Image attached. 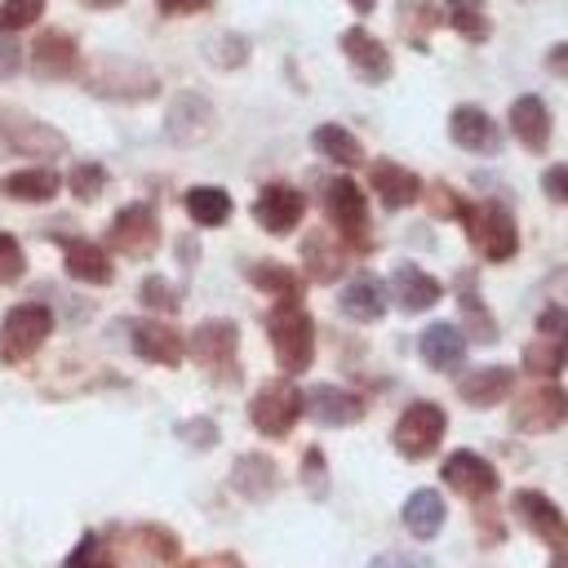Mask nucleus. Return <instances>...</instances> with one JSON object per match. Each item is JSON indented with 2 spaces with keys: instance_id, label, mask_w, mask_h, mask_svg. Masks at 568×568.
Returning a JSON list of instances; mask_svg holds the SVG:
<instances>
[{
  "instance_id": "nucleus-10",
  "label": "nucleus",
  "mask_w": 568,
  "mask_h": 568,
  "mask_svg": "<svg viewBox=\"0 0 568 568\" xmlns=\"http://www.w3.org/2000/svg\"><path fill=\"white\" fill-rule=\"evenodd\" d=\"M302 213H306L302 191H293V186H284V182L262 186V191H257V200H253V217H257V226H262V231H271V235L293 231V226L302 222Z\"/></svg>"
},
{
  "instance_id": "nucleus-29",
  "label": "nucleus",
  "mask_w": 568,
  "mask_h": 568,
  "mask_svg": "<svg viewBox=\"0 0 568 568\" xmlns=\"http://www.w3.org/2000/svg\"><path fill=\"white\" fill-rule=\"evenodd\" d=\"M337 306H342V315H351V320H359V324H373V320H382V311H386V288H382L373 275H355V280L342 288Z\"/></svg>"
},
{
  "instance_id": "nucleus-44",
  "label": "nucleus",
  "mask_w": 568,
  "mask_h": 568,
  "mask_svg": "<svg viewBox=\"0 0 568 568\" xmlns=\"http://www.w3.org/2000/svg\"><path fill=\"white\" fill-rule=\"evenodd\" d=\"M541 191H546L550 200L568 204V164H550V169L541 173Z\"/></svg>"
},
{
  "instance_id": "nucleus-43",
  "label": "nucleus",
  "mask_w": 568,
  "mask_h": 568,
  "mask_svg": "<svg viewBox=\"0 0 568 568\" xmlns=\"http://www.w3.org/2000/svg\"><path fill=\"white\" fill-rule=\"evenodd\" d=\"M22 271H27V257H22L18 240L0 231V284H13V280H22Z\"/></svg>"
},
{
  "instance_id": "nucleus-16",
  "label": "nucleus",
  "mask_w": 568,
  "mask_h": 568,
  "mask_svg": "<svg viewBox=\"0 0 568 568\" xmlns=\"http://www.w3.org/2000/svg\"><path fill=\"white\" fill-rule=\"evenodd\" d=\"M342 53L351 58V67H355V75H359L364 84H382V80L390 75V53H386V44H382L377 36H368L364 27L342 31Z\"/></svg>"
},
{
  "instance_id": "nucleus-21",
  "label": "nucleus",
  "mask_w": 568,
  "mask_h": 568,
  "mask_svg": "<svg viewBox=\"0 0 568 568\" xmlns=\"http://www.w3.org/2000/svg\"><path fill=\"white\" fill-rule=\"evenodd\" d=\"M439 280L435 275H426L422 266H413V262H399L395 271H390V297L404 306V311H426V306H435L439 302Z\"/></svg>"
},
{
  "instance_id": "nucleus-45",
  "label": "nucleus",
  "mask_w": 568,
  "mask_h": 568,
  "mask_svg": "<svg viewBox=\"0 0 568 568\" xmlns=\"http://www.w3.org/2000/svg\"><path fill=\"white\" fill-rule=\"evenodd\" d=\"M178 435H182V439H191V444H200V448L217 439V430H213V422H186V426H178Z\"/></svg>"
},
{
  "instance_id": "nucleus-48",
  "label": "nucleus",
  "mask_w": 568,
  "mask_h": 568,
  "mask_svg": "<svg viewBox=\"0 0 568 568\" xmlns=\"http://www.w3.org/2000/svg\"><path fill=\"white\" fill-rule=\"evenodd\" d=\"M364 568H422V559H408V555H373Z\"/></svg>"
},
{
  "instance_id": "nucleus-4",
  "label": "nucleus",
  "mask_w": 568,
  "mask_h": 568,
  "mask_svg": "<svg viewBox=\"0 0 568 568\" xmlns=\"http://www.w3.org/2000/svg\"><path fill=\"white\" fill-rule=\"evenodd\" d=\"M53 333V311L40 302H18L0 320V359H27Z\"/></svg>"
},
{
  "instance_id": "nucleus-28",
  "label": "nucleus",
  "mask_w": 568,
  "mask_h": 568,
  "mask_svg": "<svg viewBox=\"0 0 568 568\" xmlns=\"http://www.w3.org/2000/svg\"><path fill=\"white\" fill-rule=\"evenodd\" d=\"M62 257H67V275L80 284H106L111 280V257L93 240H67Z\"/></svg>"
},
{
  "instance_id": "nucleus-22",
  "label": "nucleus",
  "mask_w": 568,
  "mask_h": 568,
  "mask_svg": "<svg viewBox=\"0 0 568 568\" xmlns=\"http://www.w3.org/2000/svg\"><path fill=\"white\" fill-rule=\"evenodd\" d=\"M510 129H515V138L528 151H546V142H550V111H546V102L537 93L515 98L510 102Z\"/></svg>"
},
{
  "instance_id": "nucleus-27",
  "label": "nucleus",
  "mask_w": 568,
  "mask_h": 568,
  "mask_svg": "<svg viewBox=\"0 0 568 568\" xmlns=\"http://www.w3.org/2000/svg\"><path fill=\"white\" fill-rule=\"evenodd\" d=\"M444 497L435 493V488H417L408 501H404V510H399V519H404V528L417 537V541H430L439 528H444Z\"/></svg>"
},
{
  "instance_id": "nucleus-14",
  "label": "nucleus",
  "mask_w": 568,
  "mask_h": 568,
  "mask_svg": "<svg viewBox=\"0 0 568 568\" xmlns=\"http://www.w3.org/2000/svg\"><path fill=\"white\" fill-rule=\"evenodd\" d=\"M515 515L528 524V532H537L541 541L568 550V519L559 515V506L546 497V493H532V488H519L515 493Z\"/></svg>"
},
{
  "instance_id": "nucleus-19",
  "label": "nucleus",
  "mask_w": 568,
  "mask_h": 568,
  "mask_svg": "<svg viewBox=\"0 0 568 568\" xmlns=\"http://www.w3.org/2000/svg\"><path fill=\"white\" fill-rule=\"evenodd\" d=\"M129 337H133V351H138L142 359L164 364V368L182 364V355H186V342H182V337H178L169 324H160V320H138Z\"/></svg>"
},
{
  "instance_id": "nucleus-18",
  "label": "nucleus",
  "mask_w": 568,
  "mask_h": 568,
  "mask_svg": "<svg viewBox=\"0 0 568 568\" xmlns=\"http://www.w3.org/2000/svg\"><path fill=\"white\" fill-rule=\"evenodd\" d=\"M302 408H306L320 426H351V422H359L364 399L351 395V390H342V386H311L306 399H302Z\"/></svg>"
},
{
  "instance_id": "nucleus-42",
  "label": "nucleus",
  "mask_w": 568,
  "mask_h": 568,
  "mask_svg": "<svg viewBox=\"0 0 568 568\" xmlns=\"http://www.w3.org/2000/svg\"><path fill=\"white\" fill-rule=\"evenodd\" d=\"M138 297L146 306H155V311H178V288H169V280H160V275H146L142 288H138Z\"/></svg>"
},
{
  "instance_id": "nucleus-5",
  "label": "nucleus",
  "mask_w": 568,
  "mask_h": 568,
  "mask_svg": "<svg viewBox=\"0 0 568 568\" xmlns=\"http://www.w3.org/2000/svg\"><path fill=\"white\" fill-rule=\"evenodd\" d=\"M297 417H302V390H297L288 377L266 382V386L248 399V422H253L262 435H271V439L288 435Z\"/></svg>"
},
{
  "instance_id": "nucleus-23",
  "label": "nucleus",
  "mask_w": 568,
  "mask_h": 568,
  "mask_svg": "<svg viewBox=\"0 0 568 568\" xmlns=\"http://www.w3.org/2000/svg\"><path fill=\"white\" fill-rule=\"evenodd\" d=\"M515 386V373L501 368V364H488V368H475L457 382V395L470 404V408H493L497 399H506Z\"/></svg>"
},
{
  "instance_id": "nucleus-34",
  "label": "nucleus",
  "mask_w": 568,
  "mask_h": 568,
  "mask_svg": "<svg viewBox=\"0 0 568 568\" xmlns=\"http://www.w3.org/2000/svg\"><path fill=\"white\" fill-rule=\"evenodd\" d=\"M302 257H306V271L315 275V280H337L342 275V266H346V253L328 240V235H306V244H302Z\"/></svg>"
},
{
  "instance_id": "nucleus-15",
  "label": "nucleus",
  "mask_w": 568,
  "mask_h": 568,
  "mask_svg": "<svg viewBox=\"0 0 568 568\" xmlns=\"http://www.w3.org/2000/svg\"><path fill=\"white\" fill-rule=\"evenodd\" d=\"M0 142L9 151H22V155H62V146H67L62 133H53L40 120L13 115V111H0Z\"/></svg>"
},
{
  "instance_id": "nucleus-3",
  "label": "nucleus",
  "mask_w": 568,
  "mask_h": 568,
  "mask_svg": "<svg viewBox=\"0 0 568 568\" xmlns=\"http://www.w3.org/2000/svg\"><path fill=\"white\" fill-rule=\"evenodd\" d=\"M444 430H448V417H444V408L439 404H430V399H417V404H408L404 413H399V422H395V448L408 457V462H422V457H430L435 448H439V439H444Z\"/></svg>"
},
{
  "instance_id": "nucleus-6",
  "label": "nucleus",
  "mask_w": 568,
  "mask_h": 568,
  "mask_svg": "<svg viewBox=\"0 0 568 568\" xmlns=\"http://www.w3.org/2000/svg\"><path fill=\"white\" fill-rule=\"evenodd\" d=\"M84 84H89L93 93H102V98H151V93L160 89L155 71L142 67V62H129V58H102V62L84 75Z\"/></svg>"
},
{
  "instance_id": "nucleus-9",
  "label": "nucleus",
  "mask_w": 568,
  "mask_h": 568,
  "mask_svg": "<svg viewBox=\"0 0 568 568\" xmlns=\"http://www.w3.org/2000/svg\"><path fill=\"white\" fill-rule=\"evenodd\" d=\"M209 129H213V106H209V98H204V93H178L173 106H169V115H164L169 142L195 146V142L209 138Z\"/></svg>"
},
{
  "instance_id": "nucleus-20",
  "label": "nucleus",
  "mask_w": 568,
  "mask_h": 568,
  "mask_svg": "<svg viewBox=\"0 0 568 568\" xmlns=\"http://www.w3.org/2000/svg\"><path fill=\"white\" fill-rule=\"evenodd\" d=\"M444 484H453V488L466 493V497H488V493L497 488V470H493V462H484L479 453L462 448V453H453V457L444 462Z\"/></svg>"
},
{
  "instance_id": "nucleus-25",
  "label": "nucleus",
  "mask_w": 568,
  "mask_h": 568,
  "mask_svg": "<svg viewBox=\"0 0 568 568\" xmlns=\"http://www.w3.org/2000/svg\"><path fill=\"white\" fill-rule=\"evenodd\" d=\"M275 484H280V470H275V462L262 457V453L240 457L235 470H231V488H235L240 497H248V501H266V497L275 493Z\"/></svg>"
},
{
  "instance_id": "nucleus-33",
  "label": "nucleus",
  "mask_w": 568,
  "mask_h": 568,
  "mask_svg": "<svg viewBox=\"0 0 568 568\" xmlns=\"http://www.w3.org/2000/svg\"><path fill=\"white\" fill-rule=\"evenodd\" d=\"M186 213L200 226H222L231 217V195L222 186H191L186 191Z\"/></svg>"
},
{
  "instance_id": "nucleus-50",
  "label": "nucleus",
  "mask_w": 568,
  "mask_h": 568,
  "mask_svg": "<svg viewBox=\"0 0 568 568\" xmlns=\"http://www.w3.org/2000/svg\"><path fill=\"white\" fill-rule=\"evenodd\" d=\"M546 67H550L555 75H568V44H555V49L546 53Z\"/></svg>"
},
{
  "instance_id": "nucleus-26",
  "label": "nucleus",
  "mask_w": 568,
  "mask_h": 568,
  "mask_svg": "<svg viewBox=\"0 0 568 568\" xmlns=\"http://www.w3.org/2000/svg\"><path fill=\"white\" fill-rule=\"evenodd\" d=\"M417 351H422V359H426L430 368L448 373V368H457V364H462V355H466V337H462V328H457V324H430V328L422 333Z\"/></svg>"
},
{
  "instance_id": "nucleus-35",
  "label": "nucleus",
  "mask_w": 568,
  "mask_h": 568,
  "mask_svg": "<svg viewBox=\"0 0 568 568\" xmlns=\"http://www.w3.org/2000/svg\"><path fill=\"white\" fill-rule=\"evenodd\" d=\"M448 22L466 36V40H488V31H493V22H488V9H484V0H448Z\"/></svg>"
},
{
  "instance_id": "nucleus-49",
  "label": "nucleus",
  "mask_w": 568,
  "mask_h": 568,
  "mask_svg": "<svg viewBox=\"0 0 568 568\" xmlns=\"http://www.w3.org/2000/svg\"><path fill=\"white\" fill-rule=\"evenodd\" d=\"M18 67V44H13V36H0V75H9Z\"/></svg>"
},
{
  "instance_id": "nucleus-1",
  "label": "nucleus",
  "mask_w": 568,
  "mask_h": 568,
  "mask_svg": "<svg viewBox=\"0 0 568 568\" xmlns=\"http://www.w3.org/2000/svg\"><path fill=\"white\" fill-rule=\"evenodd\" d=\"M266 333H271V346H275V359L284 373H306L311 359H315V320L297 306V302H280L266 320Z\"/></svg>"
},
{
  "instance_id": "nucleus-11",
  "label": "nucleus",
  "mask_w": 568,
  "mask_h": 568,
  "mask_svg": "<svg viewBox=\"0 0 568 568\" xmlns=\"http://www.w3.org/2000/svg\"><path fill=\"white\" fill-rule=\"evenodd\" d=\"M448 133H453V142L462 146V151H475V155H497L501 151V129H497V120L488 115V111H479V106H453V115H448Z\"/></svg>"
},
{
  "instance_id": "nucleus-39",
  "label": "nucleus",
  "mask_w": 568,
  "mask_h": 568,
  "mask_svg": "<svg viewBox=\"0 0 568 568\" xmlns=\"http://www.w3.org/2000/svg\"><path fill=\"white\" fill-rule=\"evenodd\" d=\"M67 186H71V195L75 200H98L102 195V186H106V169L102 164H75L71 169V178H67Z\"/></svg>"
},
{
  "instance_id": "nucleus-40",
  "label": "nucleus",
  "mask_w": 568,
  "mask_h": 568,
  "mask_svg": "<svg viewBox=\"0 0 568 568\" xmlns=\"http://www.w3.org/2000/svg\"><path fill=\"white\" fill-rule=\"evenodd\" d=\"M537 333H541L546 342H555V346L568 355V306H546V311L537 315Z\"/></svg>"
},
{
  "instance_id": "nucleus-24",
  "label": "nucleus",
  "mask_w": 568,
  "mask_h": 568,
  "mask_svg": "<svg viewBox=\"0 0 568 568\" xmlns=\"http://www.w3.org/2000/svg\"><path fill=\"white\" fill-rule=\"evenodd\" d=\"M31 62H36V71H40L44 80H62V75L75 71L80 49H75V40H71L67 31H44V36L36 40V49H31Z\"/></svg>"
},
{
  "instance_id": "nucleus-51",
  "label": "nucleus",
  "mask_w": 568,
  "mask_h": 568,
  "mask_svg": "<svg viewBox=\"0 0 568 568\" xmlns=\"http://www.w3.org/2000/svg\"><path fill=\"white\" fill-rule=\"evenodd\" d=\"M89 9H115V4H124V0H84Z\"/></svg>"
},
{
  "instance_id": "nucleus-2",
  "label": "nucleus",
  "mask_w": 568,
  "mask_h": 568,
  "mask_svg": "<svg viewBox=\"0 0 568 568\" xmlns=\"http://www.w3.org/2000/svg\"><path fill=\"white\" fill-rule=\"evenodd\" d=\"M457 217H462L470 244H475L488 262H510V257H515L519 231H515V217H510L501 204H493V200H484V204H462Z\"/></svg>"
},
{
  "instance_id": "nucleus-32",
  "label": "nucleus",
  "mask_w": 568,
  "mask_h": 568,
  "mask_svg": "<svg viewBox=\"0 0 568 568\" xmlns=\"http://www.w3.org/2000/svg\"><path fill=\"white\" fill-rule=\"evenodd\" d=\"M311 142H315V151L328 155L333 164H359V160H364V146H359L355 133L342 129V124H320V129L311 133Z\"/></svg>"
},
{
  "instance_id": "nucleus-52",
  "label": "nucleus",
  "mask_w": 568,
  "mask_h": 568,
  "mask_svg": "<svg viewBox=\"0 0 568 568\" xmlns=\"http://www.w3.org/2000/svg\"><path fill=\"white\" fill-rule=\"evenodd\" d=\"M346 4H355V9H359V13H368V9H373V4H377V0H346Z\"/></svg>"
},
{
  "instance_id": "nucleus-37",
  "label": "nucleus",
  "mask_w": 568,
  "mask_h": 568,
  "mask_svg": "<svg viewBox=\"0 0 568 568\" xmlns=\"http://www.w3.org/2000/svg\"><path fill=\"white\" fill-rule=\"evenodd\" d=\"M564 364H568V355H564L555 342H546V337H537V342L524 346V368H528L532 377H555Z\"/></svg>"
},
{
  "instance_id": "nucleus-7",
  "label": "nucleus",
  "mask_w": 568,
  "mask_h": 568,
  "mask_svg": "<svg viewBox=\"0 0 568 568\" xmlns=\"http://www.w3.org/2000/svg\"><path fill=\"white\" fill-rule=\"evenodd\" d=\"M510 417H515L519 430H528V435H546V430H555V426L568 422V390L555 386V382L532 386L528 395L515 399V413H510Z\"/></svg>"
},
{
  "instance_id": "nucleus-31",
  "label": "nucleus",
  "mask_w": 568,
  "mask_h": 568,
  "mask_svg": "<svg viewBox=\"0 0 568 568\" xmlns=\"http://www.w3.org/2000/svg\"><path fill=\"white\" fill-rule=\"evenodd\" d=\"M457 302H462V320H466V333H470V342H497V324H493V315H488V306H484V297H479V288H475V280L466 275L462 284H457ZM462 333V337H466Z\"/></svg>"
},
{
  "instance_id": "nucleus-36",
  "label": "nucleus",
  "mask_w": 568,
  "mask_h": 568,
  "mask_svg": "<svg viewBox=\"0 0 568 568\" xmlns=\"http://www.w3.org/2000/svg\"><path fill=\"white\" fill-rule=\"evenodd\" d=\"M248 280H253L257 288H266V293H280L284 302H297V293H302L297 275H293L288 266H280V262H257V266L248 271Z\"/></svg>"
},
{
  "instance_id": "nucleus-46",
  "label": "nucleus",
  "mask_w": 568,
  "mask_h": 568,
  "mask_svg": "<svg viewBox=\"0 0 568 568\" xmlns=\"http://www.w3.org/2000/svg\"><path fill=\"white\" fill-rule=\"evenodd\" d=\"M302 475H306L311 493H324V457H320V448H311V453H306V466H302Z\"/></svg>"
},
{
  "instance_id": "nucleus-30",
  "label": "nucleus",
  "mask_w": 568,
  "mask_h": 568,
  "mask_svg": "<svg viewBox=\"0 0 568 568\" xmlns=\"http://www.w3.org/2000/svg\"><path fill=\"white\" fill-rule=\"evenodd\" d=\"M58 186H62V178L53 169H44V164L40 169H18V173H9L0 182V191L9 200H22V204H44V200L58 195Z\"/></svg>"
},
{
  "instance_id": "nucleus-8",
  "label": "nucleus",
  "mask_w": 568,
  "mask_h": 568,
  "mask_svg": "<svg viewBox=\"0 0 568 568\" xmlns=\"http://www.w3.org/2000/svg\"><path fill=\"white\" fill-rule=\"evenodd\" d=\"M106 240H111L120 253H129V257H146V253L155 248V240H160V222H155V213H151L146 204H124V209L111 217Z\"/></svg>"
},
{
  "instance_id": "nucleus-12",
  "label": "nucleus",
  "mask_w": 568,
  "mask_h": 568,
  "mask_svg": "<svg viewBox=\"0 0 568 568\" xmlns=\"http://www.w3.org/2000/svg\"><path fill=\"white\" fill-rule=\"evenodd\" d=\"M324 209L333 217V226L346 235V240H359L368 231V204H364V191L351 182V178H333L324 186Z\"/></svg>"
},
{
  "instance_id": "nucleus-53",
  "label": "nucleus",
  "mask_w": 568,
  "mask_h": 568,
  "mask_svg": "<svg viewBox=\"0 0 568 568\" xmlns=\"http://www.w3.org/2000/svg\"><path fill=\"white\" fill-rule=\"evenodd\" d=\"M550 568H568V550H559V555H555V564H550Z\"/></svg>"
},
{
  "instance_id": "nucleus-17",
  "label": "nucleus",
  "mask_w": 568,
  "mask_h": 568,
  "mask_svg": "<svg viewBox=\"0 0 568 568\" xmlns=\"http://www.w3.org/2000/svg\"><path fill=\"white\" fill-rule=\"evenodd\" d=\"M368 182H373V191L382 195L386 209H408V204H417V195H422V178H417L413 169L395 164V160H373Z\"/></svg>"
},
{
  "instance_id": "nucleus-47",
  "label": "nucleus",
  "mask_w": 568,
  "mask_h": 568,
  "mask_svg": "<svg viewBox=\"0 0 568 568\" xmlns=\"http://www.w3.org/2000/svg\"><path fill=\"white\" fill-rule=\"evenodd\" d=\"M155 4H160V13H169V18H186V13L209 9L213 0H155Z\"/></svg>"
},
{
  "instance_id": "nucleus-41",
  "label": "nucleus",
  "mask_w": 568,
  "mask_h": 568,
  "mask_svg": "<svg viewBox=\"0 0 568 568\" xmlns=\"http://www.w3.org/2000/svg\"><path fill=\"white\" fill-rule=\"evenodd\" d=\"M204 53H209L217 67H240V62L248 58V44H244V36H217V40L204 44Z\"/></svg>"
},
{
  "instance_id": "nucleus-13",
  "label": "nucleus",
  "mask_w": 568,
  "mask_h": 568,
  "mask_svg": "<svg viewBox=\"0 0 568 568\" xmlns=\"http://www.w3.org/2000/svg\"><path fill=\"white\" fill-rule=\"evenodd\" d=\"M235 342H240V333L231 320H204L191 333V355L213 373H235Z\"/></svg>"
},
{
  "instance_id": "nucleus-38",
  "label": "nucleus",
  "mask_w": 568,
  "mask_h": 568,
  "mask_svg": "<svg viewBox=\"0 0 568 568\" xmlns=\"http://www.w3.org/2000/svg\"><path fill=\"white\" fill-rule=\"evenodd\" d=\"M40 13H44V0H0V36L31 27Z\"/></svg>"
}]
</instances>
